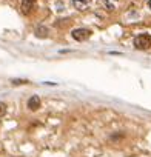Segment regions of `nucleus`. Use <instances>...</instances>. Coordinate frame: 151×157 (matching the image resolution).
Masks as SVG:
<instances>
[{
	"label": "nucleus",
	"mask_w": 151,
	"mask_h": 157,
	"mask_svg": "<svg viewBox=\"0 0 151 157\" xmlns=\"http://www.w3.org/2000/svg\"><path fill=\"white\" fill-rule=\"evenodd\" d=\"M28 108H29L31 111L39 109V108H40V99H39L37 96H33V97L28 100Z\"/></svg>",
	"instance_id": "nucleus-3"
},
{
	"label": "nucleus",
	"mask_w": 151,
	"mask_h": 157,
	"mask_svg": "<svg viewBox=\"0 0 151 157\" xmlns=\"http://www.w3.org/2000/svg\"><path fill=\"white\" fill-rule=\"evenodd\" d=\"M91 3V0H72V5L76 6V10H85L88 5Z\"/></svg>",
	"instance_id": "nucleus-4"
},
{
	"label": "nucleus",
	"mask_w": 151,
	"mask_h": 157,
	"mask_svg": "<svg viewBox=\"0 0 151 157\" xmlns=\"http://www.w3.org/2000/svg\"><path fill=\"white\" fill-rule=\"evenodd\" d=\"M148 5H149V8H151V0H149V2H148Z\"/></svg>",
	"instance_id": "nucleus-7"
},
{
	"label": "nucleus",
	"mask_w": 151,
	"mask_h": 157,
	"mask_svg": "<svg viewBox=\"0 0 151 157\" xmlns=\"http://www.w3.org/2000/svg\"><path fill=\"white\" fill-rule=\"evenodd\" d=\"M34 3H36V0H23V2H22V11H23L25 14L31 13Z\"/></svg>",
	"instance_id": "nucleus-5"
},
{
	"label": "nucleus",
	"mask_w": 151,
	"mask_h": 157,
	"mask_svg": "<svg viewBox=\"0 0 151 157\" xmlns=\"http://www.w3.org/2000/svg\"><path fill=\"white\" fill-rule=\"evenodd\" d=\"M71 36H72L74 40L83 42V40H87V39L91 36V31H90V29H85V28H77V29H74V31L71 33Z\"/></svg>",
	"instance_id": "nucleus-2"
},
{
	"label": "nucleus",
	"mask_w": 151,
	"mask_h": 157,
	"mask_svg": "<svg viewBox=\"0 0 151 157\" xmlns=\"http://www.w3.org/2000/svg\"><path fill=\"white\" fill-rule=\"evenodd\" d=\"M134 48L136 49H148L151 48V36L148 34H140L134 39Z\"/></svg>",
	"instance_id": "nucleus-1"
},
{
	"label": "nucleus",
	"mask_w": 151,
	"mask_h": 157,
	"mask_svg": "<svg viewBox=\"0 0 151 157\" xmlns=\"http://www.w3.org/2000/svg\"><path fill=\"white\" fill-rule=\"evenodd\" d=\"M5 113H6V105L0 102V117H2V116H5Z\"/></svg>",
	"instance_id": "nucleus-6"
}]
</instances>
